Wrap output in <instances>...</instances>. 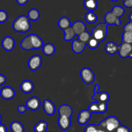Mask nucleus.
<instances>
[{"label": "nucleus", "mask_w": 132, "mask_h": 132, "mask_svg": "<svg viewBox=\"0 0 132 132\" xmlns=\"http://www.w3.org/2000/svg\"><path fill=\"white\" fill-rule=\"evenodd\" d=\"M43 46V41L39 36L35 34H32L24 37L21 43V47L25 50L32 49H39Z\"/></svg>", "instance_id": "nucleus-1"}, {"label": "nucleus", "mask_w": 132, "mask_h": 132, "mask_svg": "<svg viewBox=\"0 0 132 132\" xmlns=\"http://www.w3.org/2000/svg\"><path fill=\"white\" fill-rule=\"evenodd\" d=\"M13 29L17 32L25 33L30 30L31 24L28 17L21 15L16 18L12 23Z\"/></svg>", "instance_id": "nucleus-2"}, {"label": "nucleus", "mask_w": 132, "mask_h": 132, "mask_svg": "<svg viewBox=\"0 0 132 132\" xmlns=\"http://www.w3.org/2000/svg\"><path fill=\"white\" fill-rule=\"evenodd\" d=\"M108 32V25L105 23H100L92 29V35L93 37L101 42L105 39Z\"/></svg>", "instance_id": "nucleus-3"}, {"label": "nucleus", "mask_w": 132, "mask_h": 132, "mask_svg": "<svg viewBox=\"0 0 132 132\" xmlns=\"http://www.w3.org/2000/svg\"><path fill=\"white\" fill-rule=\"evenodd\" d=\"M105 122L106 131L113 132L121 125V122L118 118L114 116H109L104 120Z\"/></svg>", "instance_id": "nucleus-4"}, {"label": "nucleus", "mask_w": 132, "mask_h": 132, "mask_svg": "<svg viewBox=\"0 0 132 132\" xmlns=\"http://www.w3.org/2000/svg\"><path fill=\"white\" fill-rule=\"evenodd\" d=\"M80 76L81 79L86 85H90L95 81V74L90 68L85 67L80 72Z\"/></svg>", "instance_id": "nucleus-5"}, {"label": "nucleus", "mask_w": 132, "mask_h": 132, "mask_svg": "<svg viewBox=\"0 0 132 132\" xmlns=\"http://www.w3.org/2000/svg\"><path fill=\"white\" fill-rule=\"evenodd\" d=\"M99 86L97 84L95 85V88H94V95L92 96V99L96 101L99 103H107L110 99V95L106 92H101L99 93Z\"/></svg>", "instance_id": "nucleus-6"}, {"label": "nucleus", "mask_w": 132, "mask_h": 132, "mask_svg": "<svg viewBox=\"0 0 132 132\" xmlns=\"http://www.w3.org/2000/svg\"><path fill=\"white\" fill-rule=\"evenodd\" d=\"M118 53L122 58H132V44L122 42L119 46Z\"/></svg>", "instance_id": "nucleus-7"}, {"label": "nucleus", "mask_w": 132, "mask_h": 132, "mask_svg": "<svg viewBox=\"0 0 132 132\" xmlns=\"http://www.w3.org/2000/svg\"><path fill=\"white\" fill-rule=\"evenodd\" d=\"M42 64V58L39 55H32L28 61V67L32 71H36Z\"/></svg>", "instance_id": "nucleus-8"}, {"label": "nucleus", "mask_w": 132, "mask_h": 132, "mask_svg": "<svg viewBox=\"0 0 132 132\" xmlns=\"http://www.w3.org/2000/svg\"><path fill=\"white\" fill-rule=\"evenodd\" d=\"M15 90L10 86H5L0 90V95L5 100H11L15 97Z\"/></svg>", "instance_id": "nucleus-9"}, {"label": "nucleus", "mask_w": 132, "mask_h": 132, "mask_svg": "<svg viewBox=\"0 0 132 132\" xmlns=\"http://www.w3.org/2000/svg\"><path fill=\"white\" fill-rule=\"evenodd\" d=\"M25 106L27 109L32 111H36L41 106V101L36 97H32L27 101Z\"/></svg>", "instance_id": "nucleus-10"}, {"label": "nucleus", "mask_w": 132, "mask_h": 132, "mask_svg": "<svg viewBox=\"0 0 132 132\" xmlns=\"http://www.w3.org/2000/svg\"><path fill=\"white\" fill-rule=\"evenodd\" d=\"M91 116L92 113L88 110H81L78 115V118H77L78 123L81 125H86V123L91 118Z\"/></svg>", "instance_id": "nucleus-11"}, {"label": "nucleus", "mask_w": 132, "mask_h": 132, "mask_svg": "<svg viewBox=\"0 0 132 132\" xmlns=\"http://www.w3.org/2000/svg\"><path fill=\"white\" fill-rule=\"evenodd\" d=\"M1 45L4 50L7 52H10L14 49L15 46V41L10 36H6L2 40Z\"/></svg>", "instance_id": "nucleus-12"}, {"label": "nucleus", "mask_w": 132, "mask_h": 132, "mask_svg": "<svg viewBox=\"0 0 132 132\" xmlns=\"http://www.w3.org/2000/svg\"><path fill=\"white\" fill-rule=\"evenodd\" d=\"M43 110L48 116H53L55 112V106L52 101L49 99H45L43 104Z\"/></svg>", "instance_id": "nucleus-13"}, {"label": "nucleus", "mask_w": 132, "mask_h": 132, "mask_svg": "<svg viewBox=\"0 0 132 132\" xmlns=\"http://www.w3.org/2000/svg\"><path fill=\"white\" fill-rule=\"evenodd\" d=\"M104 20H105V23L108 24H115L116 26L121 25V20L120 18H117L115 16L111 11L108 12L106 13L105 16H104Z\"/></svg>", "instance_id": "nucleus-14"}, {"label": "nucleus", "mask_w": 132, "mask_h": 132, "mask_svg": "<svg viewBox=\"0 0 132 132\" xmlns=\"http://www.w3.org/2000/svg\"><path fill=\"white\" fill-rule=\"evenodd\" d=\"M58 125L63 131H67L70 128L71 119L66 116H59L58 119Z\"/></svg>", "instance_id": "nucleus-15"}, {"label": "nucleus", "mask_w": 132, "mask_h": 132, "mask_svg": "<svg viewBox=\"0 0 132 132\" xmlns=\"http://www.w3.org/2000/svg\"><path fill=\"white\" fill-rule=\"evenodd\" d=\"M86 44L85 43L82 42L79 39H74L72 41V49L73 52L76 54H81L83 52L86 47Z\"/></svg>", "instance_id": "nucleus-16"}, {"label": "nucleus", "mask_w": 132, "mask_h": 132, "mask_svg": "<svg viewBox=\"0 0 132 132\" xmlns=\"http://www.w3.org/2000/svg\"><path fill=\"white\" fill-rule=\"evenodd\" d=\"M72 29L76 33V36H79L83 32L86 30V27L85 23L81 21H76L71 26Z\"/></svg>", "instance_id": "nucleus-17"}, {"label": "nucleus", "mask_w": 132, "mask_h": 132, "mask_svg": "<svg viewBox=\"0 0 132 132\" xmlns=\"http://www.w3.org/2000/svg\"><path fill=\"white\" fill-rule=\"evenodd\" d=\"M20 88L22 92L24 94H30L34 90V85L33 82L30 80H24L21 84Z\"/></svg>", "instance_id": "nucleus-18"}, {"label": "nucleus", "mask_w": 132, "mask_h": 132, "mask_svg": "<svg viewBox=\"0 0 132 132\" xmlns=\"http://www.w3.org/2000/svg\"><path fill=\"white\" fill-rule=\"evenodd\" d=\"M58 112H59V116H66L70 118L73 113V110L70 106L68 104H63L59 108Z\"/></svg>", "instance_id": "nucleus-19"}, {"label": "nucleus", "mask_w": 132, "mask_h": 132, "mask_svg": "<svg viewBox=\"0 0 132 132\" xmlns=\"http://www.w3.org/2000/svg\"><path fill=\"white\" fill-rule=\"evenodd\" d=\"M119 46L113 41H109L105 46V52L110 55H113L118 52Z\"/></svg>", "instance_id": "nucleus-20"}, {"label": "nucleus", "mask_w": 132, "mask_h": 132, "mask_svg": "<svg viewBox=\"0 0 132 132\" xmlns=\"http://www.w3.org/2000/svg\"><path fill=\"white\" fill-rule=\"evenodd\" d=\"M43 52L46 56H52L55 52V47L53 44L48 43L43 45L42 47Z\"/></svg>", "instance_id": "nucleus-21"}, {"label": "nucleus", "mask_w": 132, "mask_h": 132, "mask_svg": "<svg viewBox=\"0 0 132 132\" xmlns=\"http://www.w3.org/2000/svg\"><path fill=\"white\" fill-rule=\"evenodd\" d=\"M84 7L88 11L93 12L98 7V3L97 0H85L83 2Z\"/></svg>", "instance_id": "nucleus-22"}, {"label": "nucleus", "mask_w": 132, "mask_h": 132, "mask_svg": "<svg viewBox=\"0 0 132 132\" xmlns=\"http://www.w3.org/2000/svg\"><path fill=\"white\" fill-rule=\"evenodd\" d=\"M48 128V124L46 121H40L36 123L34 126L35 132H46Z\"/></svg>", "instance_id": "nucleus-23"}, {"label": "nucleus", "mask_w": 132, "mask_h": 132, "mask_svg": "<svg viewBox=\"0 0 132 132\" xmlns=\"http://www.w3.org/2000/svg\"><path fill=\"white\" fill-rule=\"evenodd\" d=\"M10 130L12 132H24V126L19 121H13L10 124Z\"/></svg>", "instance_id": "nucleus-24"}, {"label": "nucleus", "mask_w": 132, "mask_h": 132, "mask_svg": "<svg viewBox=\"0 0 132 132\" xmlns=\"http://www.w3.org/2000/svg\"><path fill=\"white\" fill-rule=\"evenodd\" d=\"M58 26L61 29L63 30L71 27V23L70 19L67 17H62L58 21Z\"/></svg>", "instance_id": "nucleus-25"}, {"label": "nucleus", "mask_w": 132, "mask_h": 132, "mask_svg": "<svg viewBox=\"0 0 132 132\" xmlns=\"http://www.w3.org/2000/svg\"><path fill=\"white\" fill-rule=\"evenodd\" d=\"M63 31H64V39L66 41H71L76 36V33H75L74 31H73V30L72 29L71 27H69V28H66Z\"/></svg>", "instance_id": "nucleus-26"}, {"label": "nucleus", "mask_w": 132, "mask_h": 132, "mask_svg": "<svg viewBox=\"0 0 132 132\" xmlns=\"http://www.w3.org/2000/svg\"><path fill=\"white\" fill-rule=\"evenodd\" d=\"M28 19L33 21H37L40 18V13L38 10L36 9H32L28 11V15H27Z\"/></svg>", "instance_id": "nucleus-27"}, {"label": "nucleus", "mask_w": 132, "mask_h": 132, "mask_svg": "<svg viewBox=\"0 0 132 132\" xmlns=\"http://www.w3.org/2000/svg\"><path fill=\"white\" fill-rule=\"evenodd\" d=\"M111 12L116 16L117 18H120L121 16L124 15L125 14V9L119 5H116L113 7L112 10H111Z\"/></svg>", "instance_id": "nucleus-28"}, {"label": "nucleus", "mask_w": 132, "mask_h": 132, "mask_svg": "<svg viewBox=\"0 0 132 132\" xmlns=\"http://www.w3.org/2000/svg\"><path fill=\"white\" fill-rule=\"evenodd\" d=\"M85 19L87 23L93 24L97 21V16L93 12H88L85 15Z\"/></svg>", "instance_id": "nucleus-29"}, {"label": "nucleus", "mask_w": 132, "mask_h": 132, "mask_svg": "<svg viewBox=\"0 0 132 132\" xmlns=\"http://www.w3.org/2000/svg\"><path fill=\"white\" fill-rule=\"evenodd\" d=\"M99 43H100V42H99L97 40L95 39L94 37H93L92 36H91V37H90V39H89L88 41L86 42V44L90 48L96 49L97 48H98V46H99Z\"/></svg>", "instance_id": "nucleus-30"}, {"label": "nucleus", "mask_w": 132, "mask_h": 132, "mask_svg": "<svg viewBox=\"0 0 132 132\" xmlns=\"http://www.w3.org/2000/svg\"><path fill=\"white\" fill-rule=\"evenodd\" d=\"M122 42L126 43L132 44V33L128 32H124L122 33Z\"/></svg>", "instance_id": "nucleus-31"}, {"label": "nucleus", "mask_w": 132, "mask_h": 132, "mask_svg": "<svg viewBox=\"0 0 132 132\" xmlns=\"http://www.w3.org/2000/svg\"><path fill=\"white\" fill-rule=\"evenodd\" d=\"M91 37V34L89 33L88 31H85L82 33H81V34H79L78 36V39H79L80 41H82V42L85 43H86L88 39H90V37Z\"/></svg>", "instance_id": "nucleus-32"}, {"label": "nucleus", "mask_w": 132, "mask_h": 132, "mask_svg": "<svg viewBox=\"0 0 132 132\" xmlns=\"http://www.w3.org/2000/svg\"><path fill=\"white\" fill-rule=\"evenodd\" d=\"M88 110L91 113H99V103L97 102L92 103L89 105Z\"/></svg>", "instance_id": "nucleus-33"}, {"label": "nucleus", "mask_w": 132, "mask_h": 132, "mask_svg": "<svg viewBox=\"0 0 132 132\" xmlns=\"http://www.w3.org/2000/svg\"><path fill=\"white\" fill-rule=\"evenodd\" d=\"M9 15L6 11L3 10H0V23H3L7 21Z\"/></svg>", "instance_id": "nucleus-34"}, {"label": "nucleus", "mask_w": 132, "mask_h": 132, "mask_svg": "<svg viewBox=\"0 0 132 132\" xmlns=\"http://www.w3.org/2000/svg\"><path fill=\"white\" fill-rule=\"evenodd\" d=\"M97 126H96L95 125H89L85 127L84 132H97Z\"/></svg>", "instance_id": "nucleus-35"}, {"label": "nucleus", "mask_w": 132, "mask_h": 132, "mask_svg": "<svg viewBox=\"0 0 132 132\" xmlns=\"http://www.w3.org/2000/svg\"><path fill=\"white\" fill-rule=\"evenodd\" d=\"M107 109H108L107 103H99V113H104L106 112Z\"/></svg>", "instance_id": "nucleus-36"}, {"label": "nucleus", "mask_w": 132, "mask_h": 132, "mask_svg": "<svg viewBox=\"0 0 132 132\" xmlns=\"http://www.w3.org/2000/svg\"><path fill=\"white\" fill-rule=\"evenodd\" d=\"M116 132H130V129L127 126H123V125H120L117 130L115 131Z\"/></svg>", "instance_id": "nucleus-37"}, {"label": "nucleus", "mask_w": 132, "mask_h": 132, "mask_svg": "<svg viewBox=\"0 0 132 132\" xmlns=\"http://www.w3.org/2000/svg\"><path fill=\"white\" fill-rule=\"evenodd\" d=\"M124 32H128L132 33V23L131 22H129V23H126L125 25L123 28Z\"/></svg>", "instance_id": "nucleus-38"}, {"label": "nucleus", "mask_w": 132, "mask_h": 132, "mask_svg": "<svg viewBox=\"0 0 132 132\" xmlns=\"http://www.w3.org/2000/svg\"><path fill=\"white\" fill-rule=\"evenodd\" d=\"M27 108L26 107V106L24 105H19V106L18 107V112L21 113H23L27 111Z\"/></svg>", "instance_id": "nucleus-39"}, {"label": "nucleus", "mask_w": 132, "mask_h": 132, "mask_svg": "<svg viewBox=\"0 0 132 132\" xmlns=\"http://www.w3.org/2000/svg\"><path fill=\"white\" fill-rule=\"evenodd\" d=\"M123 4L125 7L128 8V9L132 8V0H127L126 1H124Z\"/></svg>", "instance_id": "nucleus-40"}, {"label": "nucleus", "mask_w": 132, "mask_h": 132, "mask_svg": "<svg viewBox=\"0 0 132 132\" xmlns=\"http://www.w3.org/2000/svg\"><path fill=\"white\" fill-rule=\"evenodd\" d=\"M6 77H5L4 75L0 74V86L4 85V84L6 82Z\"/></svg>", "instance_id": "nucleus-41"}, {"label": "nucleus", "mask_w": 132, "mask_h": 132, "mask_svg": "<svg viewBox=\"0 0 132 132\" xmlns=\"http://www.w3.org/2000/svg\"><path fill=\"white\" fill-rule=\"evenodd\" d=\"M0 132H7V128L5 125L0 124Z\"/></svg>", "instance_id": "nucleus-42"}, {"label": "nucleus", "mask_w": 132, "mask_h": 132, "mask_svg": "<svg viewBox=\"0 0 132 132\" xmlns=\"http://www.w3.org/2000/svg\"><path fill=\"white\" fill-rule=\"evenodd\" d=\"M16 1L19 5H24L28 3V0H16Z\"/></svg>", "instance_id": "nucleus-43"}, {"label": "nucleus", "mask_w": 132, "mask_h": 132, "mask_svg": "<svg viewBox=\"0 0 132 132\" xmlns=\"http://www.w3.org/2000/svg\"><path fill=\"white\" fill-rule=\"evenodd\" d=\"M129 19H130V22L132 23V12L130 13V14L129 15Z\"/></svg>", "instance_id": "nucleus-44"}, {"label": "nucleus", "mask_w": 132, "mask_h": 132, "mask_svg": "<svg viewBox=\"0 0 132 132\" xmlns=\"http://www.w3.org/2000/svg\"><path fill=\"white\" fill-rule=\"evenodd\" d=\"M106 131L104 130H103V129H101V128H98V130L97 131V132H105Z\"/></svg>", "instance_id": "nucleus-45"}, {"label": "nucleus", "mask_w": 132, "mask_h": 132, "mask_svg": "<svg viewBox=\"0 0 132 132\" xmlns=\"http://www.w3.org/2000/svg\"><path fill=\"white\" fill-rule=\"evenodd\" d=\"M1 121H2V117H1V116L0 115V124H1Z\"/></svg>", "instance_id": "nucleus-46"}, {"label": "nucleus", "mask_w": 132, "mask_h": 132, "mask_svg": "<svg viewBox=\"0 0 132 132\" xmlns=\"http://www.w3.org/2000/svg\"><path fill=\"white\" fill-rule=\"evenodd\" d=\"M110 1H114V2H116V1H119V0H110Z\"/></svg>", "instance_id": "nucleus-47"}, {"label": "nucleus", "mask_w": 132, "mask_h": 132, "mask_svg": "<svg viewBox=\"0 0 132 132\" xmlns=\"http://www.w3.org/2000/svg\"><path fill=\"white\" fill-rule=\"evenodd\" d=\"M122 1H123V2H124V1H127V0H122Z\"/></svg>", "instance_id": "nucleus-48"}, {"label": "nucleus", "mask_w": 132, "mask_h": 132, "mask_svg": "<svg viewBox=\"0 0 132 132\" xmlns=\"http://www.w3.org/2000/svg\"><path fill=\"white\" fill-rule=\"evenodd\" d=\"M105 132H110V131H106Z\"/></svg>", "instance_id": "nucleus-49"}, {"label": "nucleus", "mask_w": 132, "mask_h": 132, "mask_svg": "<svg viewBox=\"0 0 132 132\" xmlns=\"http://www.w3.org/2000/svg\"><path fill=\"white\" fill-rule=\"evenodd\" d=\"M46 132H52V131H46Z\"/></svg>", "instance_id": "nucleus-50"}]
</instances>
